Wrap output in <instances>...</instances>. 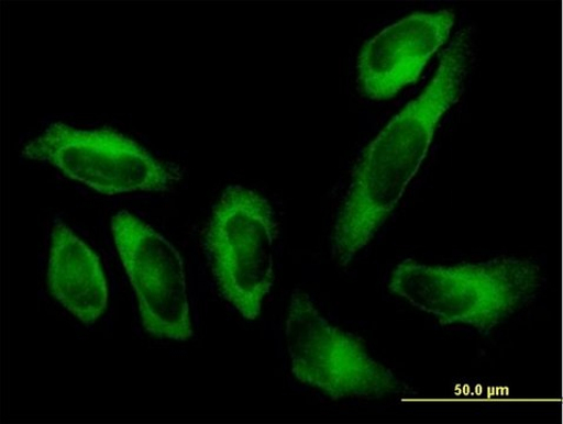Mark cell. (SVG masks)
<instances>
[{
	"label": "cell",
	"instance_id": "obj_1",
	"mask_svg": "<svg viewBox=\"0 0 563 424\" xmlns=\"http://www.w3.org/2000/svg\"><path fill=\"white\" fill-rule=\"evenodd\" d=\"M473 59V30L461 29L444 48L423 92L363 152L331 236V253L341 267L352 264L368 246L400 203L427 157L440 121L465 91Z\"/></svg>",
	"mask_w": 563,
	"mask_h": 424
},
{
	"label": "cell",
	"instance_id": "obj_2",
	"mask_svg": "<svg viewBox=\"0 0 563 424\" xmlns=\"http://www.w3.org/2000/svg\"><path fill=\"white\" fill-rule=\"evenodd\" d=\"M543 283L542 268L531 258L500 256L457 266L409 258L393 271L389 290L442 325L488 335L531 303Z\"/></svg>",
	"mask_w": 563,
	"mask_h": 424
},
{
	"label": "cell",
	"instance_id": "obj_3",
	"mask_svg": "<svg viewBox=\"0 0 563 424\" xmlns=\"http://www.w3.org/2000/svg\"><path fill=\"white\" fill-rule=\"evenodd\" d=\"M278 223L266 198L230 186L214 205L206 249L221 295L250 321L256 320L275 281Z\"/></svg>",
	"mask_w": 563,
	"mask_h": 424
},
{
	"label": "cell",
	"instance_id": "obj_4",
	"mask_svg": "<svg viewBox=\"0 0 563 424\" xmlns=\"http://www.w3.org/2000/svg\"><path fill=\"white\" fill-rule=\"evenodd\" d=\"M286 344L295 379L331 400L401 398L411 391L357 336L331 324L301 289L291 293Z\"/></svg>",
	"mask_w": 563,
	"mask_h": 424
},
{
	"label": "cell",
	"instance_id": "obj_5",
	"mask_svg": "<svg viewBox=\"0 0 563 424\" xmlns=\"http://www.w3.org/2000/svg\"><path fill=\"white\" fill-rule=\"evenodd\" d=\"M22 155L49 163L65 177L107 196L167 192L184 179L178 166L155 158L110 129L80 130L54 123L29 142Z\"/></svg>",
	"mask_w": 563,
	"mask_h": 424
},
{
	"label": "cell",
	"instance_id": "obj_6",
	"mask_svg": "<svg viewBox=\"0 0 563 424\" xmlns=\"http://www.w3.org/2000/svg\"><path fill=\"white\" fill-rule=\"evenodd\" d=\"M111 231L136 293L144 331L176 342L191 338L187 275L178 250L153 226L126 210L112 217Z\"/></svg>",
	"mask_w": 563,
	"mask_h": 424
},
{
	"label": "cell",
	"instance_id": "obj_7",
	"mask_svg": "<svg viewBox=\"0 0 563 424\" xmlns=\"http://www.w3.org/2000/svg\"><path fill=\"white\" fill-rule=\"evenodd\" d=\"M455 22L452 9L416 12L380 31L358 56L357 79L364 96L388 101L416 85L430 58L451 38Z\"/></svg>",
	"mask_w": 563,
	"mask_h": 424
},
{
	"label": "cell",
	"instance_id": "obj_8",
	"mask_svg": "<svg viewBox=\"0 0 563 424\" xmlns=\"http://www.w3.org/2000/svg\"><path fill=\"white\" fill-rule=\"evenodd\" d=\"M47 286L70 314L87 325L107 312L109 290L98 256L70 227L57 222L49 248Z\"/></svg>",
	"mask_w": 563,
	"mask_h": 424
}]
</instances>
